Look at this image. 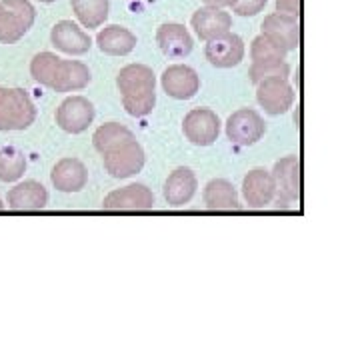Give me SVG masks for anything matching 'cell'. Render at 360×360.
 I'll list each match as a JSON object with an SVG mask.
<instances>
[{"instance_id": "8", "label": "cell", "mask_w": 360, "mask_h": 360, "mask_svg": "<svg viewBox=\"0 0 360 360\" xmlns=\"http://www.w3.org/2000/svg\"><path fill=\"white\" fill-rule=\"evenodd\" d=\"M272 179L276 184V205H290L300 198V160L298 156H284L281 158L274 170Z\"/></svg>"}, {"instance_id": "20", "label": "cell", "mask_w": 360, "mask_h": 360, "mask_svg": "<svg viewBox=\"0 0 360 360\" xmlns=\"http://www.w3.org/2000/svg\"><path fill=\"white\" fill-rule=\"evenodd\" d=\"M198 180L191 168H176L165 184V198L170 206H184L193 200Z\"/></svg>"}, {"instance_id": "1", "label": "cell", "mask_w": 360, "mask_h": 360, "mask_svg": "<svg viewBox=\"0 0 360 360\" xmlns=\"http://www.w3.org/2000/svg\"><path fill=\"white\" fill-rule=\"evenodd\" d=\"M94 148L103 156L104 168L115 179H129L144 167V150L127 127L108 122L94 132Z\"/></svg>"}, {"instance_id": "18", "label": "cell", "mask_w": 360, "mask_h": 360, "mask_svg": "<svg viewBox=\"0 0 360 360\" xmlns=\"http://www.w3.org/2000/svg\"><path fill=\"white\" fill-rule=\"evenodd\" d=\"M193 28L194 32L198 34V39L208 42V40L217 39L220 34L231 32L232 18L231 14L224 13L222 8L205 6V8H198L193 14Z\"/></svg>"}, {"instance_id": "27", "label": "cell", "mask_w": 360, "mask_h": 360, "mask_svg": "<svg viewBox=\"0 0 360 360\" xmlns=\"http://www.w3.org/2000/svg\"><path fill=\"white\" fill-rule=\"evenodd\" d=\"M250 56H252V63H260V60H284L286 51L281 49L276 42H272L269 37L260 34V37L252 40Z\"/></svg>"}, {"instance_id": "10", "label": "cell", "mask_w": 360, "mask_h": 360, "mask_svg": "<svg viewBox=\"0 0 360 360\" xmlns=\"http://www.w3.org/2000/svg\"><path fill=\"white\" fill-rule=\"evenodd\" d=\"M94 120V106L84 96H70L56 110V124L65 132L80 134Z\"/></svg>"}, {"instance_id": "23", "label": "cell", "mask_w": 360, "mask_h": 360, "mask_svg": "<svg viewBox=\"0 0 360 360\" xmlns=\"http://www.w3.org/2000/svg\"><path fill=\"white\" fill-rule=\"evenodd\" d=\"M205 202L210 210H238V194L229 180H210L205 188Z\"/></svg>"}, {"instance_id": "16", "label": "cell", "mask_w": 360, "mask_h": 360, "mask_svg": "<svg viewBox=\"0 0 360 360\" xmlns=\"http://www.w3.org/2000/svg\"><path fill=\"white\" fill-rule=\"evenodd\" d=\"M51 180L60 193H78L89 182V170L78 158H63L52 168Z\"/></svg>"}, {"instance_id": "4", "label": "cell", "mask_w": 360, "mask_h": 360, "mask_svg": "<svg viewBox=\"0 0 360 360\" xmlns=\"http://www.w3.org/2000/svg\"><path fill=\"white\" fill-rule=\"evenodd\" d=\"M37 118V106L22 89L0 86V130H25Z\"/></svg>"}, {"instance_id": "21", "label": "cell", "mask_w": 360, "mask_h": 360, "mask_svg": "<svg viewBox=\"0 0 360 360\" xmlns=\"http://www.w3.org/2000/svg\"><path fill=\"white\" fill-rule=\"evenodd\" d=\"M6 202L13 210H42L49 202V193L40 182L28 180L8 191Z\"/></svg>"}, {"instance_id": "19", "label": "cell", "mask_w": 360, "mask_h": 360, "mask_svg": "<svg viewBox=\"0 0 360 360\" xmlns=\"http://www.w3.org/2000/svg\"><path fill=\"white\" fill-rule=\"evenodd\" d=\"M156 42L168 58H184L193 51L194 42L188 30L176 22H167L156 30Z\"/></svg>"}, {"instance_id": "3", "label": "cell", "mask_w": 360, "mask_h": 360, "mask_svg": "<svg viewBox=\"0 0 360 360\" xmlns=\"http://www.w3.org/2000/svg\"><path fill=\"white\" fill-rule=\"evenodd\" d=\"M116 84L122 94V106L130 116L141 118L155 108L156 78L153 68L144 65L124 66L116 77Z\"/></svg>"}, {"instance_id": "29", "label": "cell", "mask_w": 360, "mask_h": 360, "mask_svg": "<svg viewBox=\"0 0 360 360\" xmlns=\"http://www.w3.org/2000/svg\"><path fill=\"white\" fill-rule=\"evenodd\" d=\"M276 13L298 16L300 14V0H276Z\"/></svg>"}, {"instance_id": "31", "label": "cell", "mask_w": 360, "mask_h": 360, "mask_svg": "<svg viewBox=\"0 0 360 360\" xmlns=\"http://www.w3.org/2000/svg\"><path fill=\"white\" fill-rule=\"evenodd\" d=\"M6 208V205H2V200H0V210H4Z\"/></svg>"}, {"instance_id": "2", "label": "cell", "mask_w": 360, "mask_h": 360, "mask_svg": "<svg viewBox=\"0 0 360 360\" xmlns=\"http://www.w3.org/2000/svg\"><path fill=\"white\" fill-rule=\"evenodd\" d=\"M30 75L46 89L72 92L89 86L90 70L78 60H65L52 52H40L30 63Z\"/></svg>"}, {"instance_id": "26", "label": "cell", "mask_w": 360, "mask_h": 360, "mask_svg": "<svg viewBox=\"0 0 360 360\" xmlns=\"http://www.w3.org/2000/svg\"><path fill=\"white\" fill-rule=\"evenodd\" d=\"M290 75V66L284 60H260V63H252L248 77L250 80L258 84L266 78H288Z\"/></svg>"}, {"instance_id": "22", "label": "cell", "mask_w": 360, "mask_h": 360, "mask_svg": "<svg viewBox=\"0 0 360 360\" xmlns=\"http://www.w3.org/2000/svg\"><path fill=\"white\" fill-rule=\"evenodd\" d=\"M96 44H98L101 52L108 54V56H124V54L134 51L136 37L124 26L110 25L98 32Z\"/></svg>"}, {"instance_id": "32", "label": "cell", "mask_w": 360, "mask_h": 360, "mask_svg": "<svg viewBox=\"0 0 360 360\" xmlns=\"http://www.w3.org/2000/svg\"><path fill=\"white\" fill-rule=\"evenodd\" d=\"M40 2H46L49 4V2H54V0H40Z\"/></svg>"}, {"instance_id": "13", "label": "cell", "mask_w": 360, "mask_h": 360, "mask_svg": "<svg viewBox=\"0 0 360 360\" xmlns=\"http://www.w3.org/2000/svg\"><path fill=\"white\" fill-rule=\"evenodd\" d=\"M162 89L176 101H188L200 89V78L191 66L172 65L162 72Z\"/></svg>"}, {"instance_id": "5", "label": "cell", "mask_w": 360, "mask_h": 360, "mask_svg": "<svg viewBox=\"0 0 360 360\" xmlns=\"http://www.w3.org/2000/svg\"><path fill=\"white\" fill-rule=\"evenodd\" d=\"M34 6L28 0H0V42L13 44L34 25Z\"/></svg>"}, {"instance_id": "28", "label": "cell", "mask_w": 360, "mask_h": 360, "mask_svg": "<svg viewBox=\"0 0 360 360\" xmlns=\"http://www.w3.org/2000/svg\"><path fill=\"white\" fill-rule=\"evenodd\" d=\"M269 0H236V4L232 6V11L238 16H255L262 13V8L266 6Z\"/></svg>"}, {"instance_id": "9", "label": "cell", "mask_w": 360, "mask_h": 360, "mask_svg": "<svg viewBox=\"0 0 360 360\" xmlns=\"http://www.w3.org/2000/svg\"><path fill=\"white\" fill-rule=\"evenodd\" d=\"M266 132L264 120L260 118L258 112L250 110V108H240L229 118L226 122V136L231 139L234 144L240 146H250L258 142Z\"/></svg>"}, {"instance_id": "24", "label": "cell", "mask_w": 360, "mask_h": 360, "mask_svg": "<svg viewBox=\"0 0 360 360\" xmlns=\"http://www.w3.org/2000/svg\"><path fill=\"white\" fill-rule=\"evenodd\" d=\"M77 18L86 28H98L108 18V0H70Z\"/></svg>"}, {"instance_id": "17", "label": "cell", "mask_w": 360, "mask_h": 360, "mask_svg": "<svg viewBox=\"0 0 360 360\" xmlns=\"http://www.w3.org/2000/svg\"><path fill=\"white\" fill-rule=\"evenodd\" d=\"M51 40L58 51L66 52V54H75V56L89 52L90 46H92V40H90L89 34L80 26L75 25L72 20L56 22L51 32Z\"/></svg>"}, {"instance_id": "25", "label": "cell", "mask_w": 360, "mask_h": 360, "mask_svg": "<svg viewBox=\"0 0 360 360\" xmlns=\"http://www.w3.org/2000/svg\"><path fill=\"white\" fill-rule=\"evenodd\" d=\"M26 158L25 155L14 148V146H6L0 150V180L2 182H14L25 174Z\"/></svg>"}, {"instance_id": "30", "label": "cell", "mask_w": 360, "mask_h": 360, "mask_svg": "<svg viewBox=\"0 0 360 360\" xmlns=\"http://www.w3.org/2000/svg\"><path fill=\"white\" fill-rule=\"evenodd\" d=\"M206 6H214V8H226V6H234L236 0H205Z\"/></svg>"}, {"instance_id": "6", "label": "cell", "mask_w": 360, "mask_h": 360, "mask_svg": "<svg viewBox=\"0 0 360 360\" xmlns=\"http://www.w3.org/2000/svg\"><path fill=\"white\" fill-rule=\"evenodd\" d=\"M182 132L196 146H210L219 139L220 120L210 108H194L184 116Z\"/></svg>"}, {"instance_id": "11", "label": "cell", "mask_w": 360, "mask_h": 360, "mask_svg": "<svg viewBox=\"0 0 360 360\" xmlns=\"http://www.w3.org/2000/svg\"><path fill=\"white\" fill-rule=\"evenodd\" d=\"M206 58L208 63L217 68H232V66L240 65V60L245 58V42L238 34H220L217 39L208 40L206 44Z\"/></svg>"}, {"instance_id": "7", "label": "cell", "mask_w": 360, "mask_h": 360, "mask_svg": "<svg viewBox=\"0 0 360 360\" xmlns=\"http://www.w3.org/2000/svg\"><path fill=\"white\" fill-rule=\"evenodd\" d=\"M257 101L264 112L276 116L284 115L295 103V90L286 78H266L257 84Z\"/></svg>"}, {"instance_id": "14", "label": "cell", "mask_w": 360, "mask_h": 360, "mask_svg": "<svg viewBox=\"0 0 360 360\" xmlns=\"http://www.w3.org/2000/svg\"><path fill=\"white\" fill-rule=\"evenodd\" d=\"M106 210H150L155 206V194L144 184H129L104 198Z\"/></svg>"}, {"instance_id": "12", "label": "cell", "mask_w": 360, "mask_h": 360, "mask_svg": "<svg viewBox=\"0 0 360 360\" xmlns=\"http://www.w3.org/2000/svg\"><path fill=\"white\" fill-rule=\"evenodd\" d=\"M262 34L276 42L284 51H295L300 44V26L296 16L283 13L269 14L262 22Z\"/></svg>"}, {"instance_id": "15", "label": "cell", "mask_w": 360, "mask_h": 360, "mask_svg": "<svg viewBox=\"0 0 360 360\" xmlns=\"http://www.w3.org/2000/svg\"><path fill=\"white\" fill-rule=\"evenodd\" d=\"M243 194H245L246 205L252 208H264L270 205L276 196V184H274L272 174L262 168L250 170L243 182Z\"/></svg>"}]
</instances>
